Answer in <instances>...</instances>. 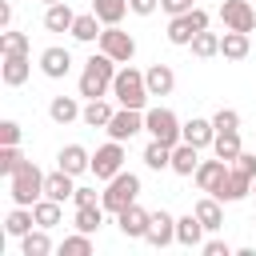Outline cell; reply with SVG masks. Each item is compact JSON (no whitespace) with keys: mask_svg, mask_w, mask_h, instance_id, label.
<instances>
[{"mask_svg":"<svg viewBox=\"0 0 256 256\" xmlns=\"http://www.w3.org/2000/svg\"><path fill=\"white\" fill-rule=\"evenodd\" d=\"M112 80H116V60L108 52H96L84 60V72H80V96L88 100H100L104 92H112Z\"/></svg>","mask_w":256,"mask_h":256,"instance_id":"cell-1","label":"cell"},{"mask_svg":"<svg viewBox=\"0 0 256 256\" xmlns=\"http://www.w3.org/2000/svg\"><path fill=\"white\" fill-rule=\"evenodd\" d=\"M112 96L120 100V108H140L144 112V104H148V80H144V72H136L132 64H124L120 72H116V80H112Z\"/></svg>","mask_w":256,"mask_h":256,"instance_id":"cell-2","label":"cell"},{"mask_svg":"<svg viewBox=\"0 0 256 256\" xmlns=\"http://www.w3.org/2000/svg\"><path fill=\"white\" fill-rule=\"evenodd\" d=\"M8 192H12V200H16V204L32 208V204L44 196V172H40L32 160H24V164L8 176Z\"/></svg>","mask_w":256,"mask_h":256,"instance_id":"cell-3","label":"cell"},{"mask_svg":"<svg viewBox=\"0 0 256 256\" xmlns=\"http://www.w3.org/2000/svg\"><path fill=\"white\" fill-rule=\"evenodd\" d=\"M144 132H148L152 140L168 144V148H176V144L184 140V124L176 120L172 108H148V112H144Z\"/></svg>","mask_w":256,"mask_h":256,"instance_id":"cell-4","label":"cell"},{"mask_svg":"<svg viewBox=\"0 0 256 256\" xmlns=\"http://www.w3.org/2000/svg\"><path fill=\"white\" fill-rule=\"evenodd\" d=\"M136 196H140V176L116 172L108 180V188L100 192V204H104V212H124L128 204H136Z\"/></svg>","mask_w":256,"mask_h":256,"instance_id":"cell-5","label":"cell"},{"mask_svg":"<svg viewBox=\"0 0 256 256\" xmlns=\"http://www.w3.org/2000/svg\"><path fill=\"white\" fill-rule=\"evenodd\" d=\"M116 172H124V140H108L104 148L92 152V176L96 180H112Z\"/></svg>","mask_w":256,"mask_h":256,"instance_id":"cell-6","label":"cell"},{"mask_svg":"<svg viewBox=\"0 0 256 256\" xmlns=\"http://www.w3.org/2000/svg\"><path fill=\"white\" fill-rule=\"evenodd\" d=\"M100 52H108L116 64H128V60L136 56V40H132L120 24H104V32H100Z\"/></svg>","mask_w":256,"mask_h":256,"instance_id":"cell-7","label":"cell"},{"mask_svg":"<svg viewBox=\"0 0 256 256\" xmlns=\"http://www.w3.org/2000/svg\"><path fill=\"white\" fill-rule=\"evenodd\" d=\"M204 28H208V12H204V8H192V12L168 20V40H172V44H192V36L204 32Z\"/></svg>","mask_w":256,"mask_h":256,"instance_id":"cell-8","label":"cell"},{"mask_svg":"<svg viewBox=\"0 0 256 256\" xmlns=\"http://www.w3.org/2000/svg\"><path fill=\"white\" fill-rule=\"evenodd\" d=\"M220 20H224V28H232V32H252V28H256V12H252L248 0H224V4H220Z\"/></svg>","mask_w":256,"mask_h":256,"instance_id":"cell-9","label":"cell"},{"mask_svg":"<svg viewBox=\"0 0 256 256\" xmlns=\"http://www.w3.org/2000/svg\"><path fill=\"white\" fill-rule=\"evenodd\" d=\"M136 132H144V112H140V108H120V112H112V120H108V136H112V140H132Z\"/></svg>","mask_w":256,"mask_h":256,"instance_id":"cell-10","label":"cell"},{"mask_svg":"<svg viewBox=\"0 0 256 256\" xmlns=\"http://www.w3.org/2000/svg\"><path fill=\"white\" fill-rule=\"evenodd\" d=\"M252 192V176L244 172V168H228V176H224V184L216 188V200H224V204H236V200H244Z\"/></svg>","mask_w":256,"mask_h":256,"instance_id":"cell-11","label":"cell"},{"mask_svg":"<svg viewBox=\"0 0 256 256\" xmlns=\"http://www.w3.org/2000/svg\"><path fill=\"white\" fill-rule=\"evenodd\" d=\"M144 240H148L152 248H168V244H176V216H168L164 208H160V212H152Z\"/></svg>","mask_w":256,"mask_h":256,"instance_id":"cell-12","label":"cell"},{"mask_svg":"<svg viewBox=\"0 0 256 256\" xmlns=\"http://www.w3.org/2000/svg\"><path fill=\"white\" fill-rule=\"evenodd\" d=\"M148 220H152V212H144L140 204H128L124 212H116V224H120V232H124L128 240H144Z\"/></svg>","mask_w":256,"mask_h":256,"instance_id":"cell-13","label":"cell"},{"mask_svg":"<svg viewBox=\"0 0 256 256\" xmlns=\"http://www.w3.org/2000/svg\"><path fill=\"white\" fill-rule=\"evenodd\" d=\"M224 176H228V160H200V168H196V184H200V192H208V196H216V188L224 184Z\"/></svg>","mask_w":256,"mask_h":256,"instance_id":"cell-14","label":"cell"},{"mask_svg":"<svg viewBox=\"0 0 256 256\" xmlns=\"http://www.w3.org/2000/svg\"><path fill=\"white\" fill-rule=\"evenodd\" d=\"M68 68H72V52H68V48H44V52H40V72H44L48 80H64Z\"/></svg>","mask_w":256,"mask_h":256,"instance_id":"cell-15","label":"cell"},{"mask_svg":"<svg viewBox=\"0 0 256 256\" xmlns=\"http://www.w3.org/2000/svg\"><path fill=\"white\" fill-rule=\"evenodd\" d=\"M28 72H32V60H28V52H12V56H4V68H0V76H4V84H8V88H20V84L28 80Z\"/></svg>","mask_w":256,"mask_h":256,"instance_id":"cell-16","label":"cell"},{"mask_svg":"<svg viewBox=\"0 0 256 256\" xmlns=\"http://www.w3.org/2000/svg\"><path fill=\"white\" fill-rule=\"evenodd\" d=\"M56 160H60V168H64V172H72V176L92 172V152H88V148H80V144H64Z\"/></svg>","mask_w":256,"mask_h":256,"instance_id":"cell-17","label":"cell"},{"mask_svg":"<svg viewBox=\"0 0 256 256\" xmlns=\"http://www.w3.org/2000/svg\"><path fill=\"white\" fill-rule=\"evenodd\" d=\"M196 168H200V148L188 144V140H180L172 148V172L176 176H196Z\"/></svg>","mask_w":256,"mask_h":256,"instance_id":"cell-18","label":"cell"},{"mask_svg":"<svg viewBox=\"0 0 256 256\" xmlns=\"http://www.w3.org/2000/svg\"><path fill=\"white\" fill-rule=\"evenodd\" d=\"M204 224H200V216L196 212H188V216H180L176 220V244H184V248H200L204 244Z\"/></svg>","mask_w":256,"mask_h":256,"instance_id":"cell-19","label":"cell"},{"mask_svg":"<svg viewBox=\"0 0 256 256\" xmlns=\"http://www.w3.org/2000/svg\"><path fill=\"white\" fill-rule=\"evenodd\" d=\"M72 192H76V184H72V172H64V168H56V172H48L44 176V196H52V200H72Z\"/></svg>","mask_w":256,"mask_h":256,"instance_id":"cell-20","label":"cell"},{"mask_svg":"<svg viewBox=\"0 0 256 256\" xmlns=\"http://www.w3.org/2000/svg\"><path fill=\"white\" fill-rule=\"evenodd\" d=\"M144 80H148V92H152V96H168V92L176 88V72H172L168 64H152V68L144 72Z\"/></svg>","mask_w":256,"mask_h":256,"instance_id":"cell-21","label":"cell"},{"mask_svg":"<svg viewBox=\"0 0 256 256\" xmlns=\"http://www.w3.org/2000/svg\"><path fill=\"white\" fill-rule=\"evenodd\" d=\"M72 24H76V12L60 0V4H48V12H44V28L48 32H72Z\"/></svg>","mask_w":256,"mask_h":256,"instance_id":"cell-22","label":"cell"},{"mask_svg":"<svg viewBox=\"0 0 256 256\" xmlns=\"http://www.w3.org/2000/svg\"><path fill=\"white\" fill-rule=\"evenodd\" d=\"M184 140H188V144H196V148H208V144L216 140V124H212V120L192 116V120L184 124Z\"/></svg>","mask_w":256,"mask_h":256,"instance_id":"cell-23","label":"cell"},{"mask_svg":"<svg viewBox=\"0 0 256 256\" xmlns=\"http://www.w3.org/2000/svg\"><path fill=\"white\" fill-rule=\"evenodd\" d=\"M248 48H252V44H248V32H232V28H228V32L220 36V56H224V60H244Z\"/></svg>","mask_w":256,"mask_h":256,"instance_id":"cell-24","label":"cell"},{"mask_svg":"<svg viewBox=\"0 0 256 256\" xmlns=\"http://www.w3.org/2000/svg\"><path fill=\"white\" fill-rule=\"evenodd\" d=\"M192 212L200 216V224H204L208 232L224 228V212H220V200H216V196H204V200H196V208H192Z\"/></svg>","mask_w":256,"mask_h":256,"instance_id":"cell-25","label":"cell"},{"mask_svg":"<svg viewBox=\"0 0 256 256\" xmlns=\"http://www.w3.org/2000/svg\"><path fill=\"white\" fill-rule=\"evenodd\" d=\"M32 216H36V228H56V224H60V200L40 196V200L32 204Z\"/></svg>","mask_w":256,"mask_h":256,"instance_id":"cell-26","label":"cell"},{"mask_svg":"<svg viewBox=\"0 0 256 256\" xmlns=\"http://www.w3.org/2000/svg\"><path fill=\"white\" fill-rule=\"evenodd\" d=\"M32 224H36V216H32V208H24V204H16V208L8 212V220H4V232H8V236H28V232H32Z\"/></svg>","mask_w":256,"mask_h":256,"instance_id":"cell-27","label":"cell"},{"mask_svg":"<svg viewBox=\"0 0 256 256\" xmlns=\"http://www.w3.org/2000/svg\"><path fill=\"white\" fill-rule=\"evenodd\" d=\"M100 16L96 12H84V16H76V24H72V36L80 40V44H92V40H100Z\"/></svg>","mask_w":256,"mask_h":256,"instance_id":"cell-28","label":"cell"},{"mask_svg":"<svg viewBox=\"0 0 256 256\" xmlns=\"http://www.w3.org/2000/svg\"><path fill=\"white\" fill-rule=\"evenodd\" d=\"M80 112H84V108H80V104H76L72 96H56V100L48 104V116H52L56 124H72V120H76Z\"/></svg>","mask_w":256,"mask_h":256,"instance_id":"cell-29","label":"cell"},{"mask_svg":"<svg viewBox=\"0 0 256 256\" xmlns=\"http://www.w3.org/2000/svg\"><path fill=\"white\" fill-rule=\"evenodd\" d=\"M80 120H84L88 128H108V120H112V108L104 104V96H100V100H88V104H84V112H80Z\"/></svg>","mask_w":256,"mask_h":256,"instance_id":"cell-30","label":"cell"},{"mask_svg":"<svg viewBox=\"0 0 256 256\" xmlns=\"http://www.w3.org/2000/svg\"><path fill=\"white\" fill-rule=\"evenodd\" d=\"M212 152H216L220 160H228V164H232V160L244 152V148H240V132H216V140H212Z\"/></svg>","mask_w":256,"mask_h":256,"instance_id":"cell-31","label":"cell"},{"mask_svg":"<svg viewBox=\"0 0 256 256\" xmlns=\"http://www.w3.org/2000/svg\"><path fill=\"white\" fill-rule=\"evenodd\" d=\"M20 252L24 256H48L52 252V240H48V228H36L28 236H20Z\"/></svg>","mask_w":256,"mask_h":256,"instance_id":"cell-32","label":"cell"},{"mask_svg":"<svg viewBox=\"0 0 256 256\" xmlns=\"http://www.w3.org/2000/svg\"><path fill=\"white\" fill-rule=\"evenodd\" d=\"M92 12L100 16V24H120L128 12V0H92Z\"/></svg>","mask_w":256,"mask_h":256,"instance_id":"cell-33","label":"cell"},{"mask_svg":"<svg viewBox=\"0 0 256 256\" xmlns=\"http://www.w3.org/2000/svg\"><path fill=\"white\" fill-rule=\"evenodd\" d=\"M188 48H192V56H200V60H208V56H220V36L204 28V32H196V36H192V44H188Z\"/></svg>","mask_w":256,"mask_h":256,"instance_id":"cell-34","label":"cell"},{"mask_svg":"<svg viewBox=\"0 0 256 256\" xmlns=\"http://www.w3.org/2000/svg\"><path fill=\"white\" fill-rule=\"evenodd\" d=\"M104 224V204H84L76 208V232H96Z\"/></svg>","mask_w":256,"mask_h":256,"instance_id":"cell-35","label":"cell"},{"mask_svg":"<svg viewBox=\"0 0 256 256\" xmlns=\"http://www.w3.org/2000/svg\"><path fill=\"white\" fill-rule=\"evenodd\" d=\"M144 164H148V168H156V172H160V168H172V148H168V144H160V140H152V144L144 148Z\"/></svg>","mask_w":256,"mask_h":256,"instance_id":"cell-36","label":"cell"},{"mask_svg":"<svg viewBox=\"0 0 256 256\" xmlns=\"http://www.w3.org/2000/svg\"><path fill=\"white\" fill-rule=\"evenodd\" d=\"M60 256H92V232L64 236V244H60Z\"/></svg>","mask_w":256,"mask_h":256,"instance_id":"cell-37","label":"cell"},{"mask_svg":"<svg viewBox=\"0 0 256 256\" xmlns=\"http://www.w3.org/2000/svg\"><path fill=\"white\" fill-rule=\"evenodd\" d=\"M0 52H4V56H12V52H28V32H12V28H4V36H0Z\"/></svg>","mask_w":256,"mask_h":256,"instance_id":"cell-38","label":"cell"},{"mask_svg":"<svg viewBox=\"0 0 256 256\" xmlns=\"http://www.w3.org/2000/svg\"><path fill=\"white\" fill-rule=\"evenodd\" d=\"M20 164H24L20 148H16V144H0V172H4V176H12Z\"/></svg>","mask_w":256,"mask_h":256,"instance_id":"cell-39","label":"cell"},{"mask_svg":"<svg viewBox=\"0 0 256 256\" xmlns=\"http://www.w3.org/2000/svg\"><path fill=\"white\" fill-rule=\"evenodd\" d=\"M212 124H216V132H236V128H240V112H236V108H220V112L212 116Z\"/></svg>","mask_w":256,"mask_h":256,"instance_id":"cell-40","label":"cell"},{"mask_svg":"<svg viewBox=\"0 0 256 256\" xmlns=\"http://www.w3.org/2000/svg\"><path fill=\"white\" fill-rule=\"evenodd\" d=\"M0 144H20V124L16 120H4L0 124Z\"/></svg>","mask_w":256,"mask_h":256,"instance_id":"cell-41","label":"cell"},{"mask_svg":"<svg viewBox=\"0 0 256 256\" xmlns=\"http://www.w3.org/2000/svg\"><path fill=\"white\" fill-rule=\"evenodd\" d=\"M200 252H204V256H232V248H228L224 240H204Z\"/></svg>","mask_w":256,"mask_h":256,"instance_id":"cell-42","label":"cell"},{"mask_svg":"<svg viewBox=\"0 0 256 256\" xmlns=\"http://www.w3.org/2000/svg\"><path fill=\"white\" fill-rule=\"evenodd\" d=\"M160 8L168 16H184V12H192V0H160Z\"/></svg>","mask_w":256,"mask_h":256,"instance_id":"cell-43","label":"cell"},{"mask_svg":"<svg viewBox=\"0 0 256 256\" xmlns=\"http://www.w3.org/2000/svg\"><path fill=\"white\" fill-rule=\"evenodd\" d=\"M72 204H76V208L96 204V188H76V192H72Z\"/></svg>","mask_w":256,"mask_h":256,"instance_id":"cell-44","label":"cell"},{"mask_svg":"<svg viewBox=\"0 0 256 256\" xmlns=\"http://www.w3.org/2000/svg\"><path fill=\"white\" fill-rule=\"evenodd\" d=\"M232 164H236V168H244V172H248V176L256 180V156H252V152H240V156H236Z\"/></svg>","mask_w":256,"mask_h":256,"instance_id":"cell-45","label":"cell"},{"mask_svg":"<svg viewBox=\"0 0 256 256\" xmlns=\"http://www.w3.org/2000/svg\"><path fill=\"white\" fill-rule=\"evenodd\" d=\"M156 4H160V0H128V8H132L136 16H152V12H156Z\"/></svg>","mask_w":256,"mask_h":256,"instance_id":"cell-46","label":"cell"},{"mask_svg":"<svg viewBox=\"0 0 256 256\" xmlns=\"http://www.w3.org/2000/svg\"><path fill=\"white\" fill-rule=\"evenodd\" d=\"M8 24H12V4L4 0V4H0V28H8Z\"/></svg>","mask_w":256,"mask_h":256,"instance_id":"cell-47","label":"cell"},{"mask_svg":"<svg viewBox=\"0 0 256 256\" xmlns=\"http://www.w3.org/2000/svg\"><path fill=\"white\" fill-rule=\"evenodd\" d=\"M44 4H60V0H44Z\"/></svg>","mask_w":256,"mask_h":256,"instance_id":"cell-48","label":"cell"},{"mask_svg":"<svg viewBox=\"0 0 256 256\" xmlns=\"http://www.w3.org/2000/svg\"><path fill=\"white\" fill-rule=\"evenodd\" d=\"M252 192H256V180H252Z\"/></svg>","mask_w":256,"mask_h":256,"instance_id":"cell-49","label":"cell"}]
</instances>
